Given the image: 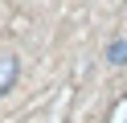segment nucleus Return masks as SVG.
Instances as JSON below:
<instances>
[{
  "mask_svg": "<svg viewBox=\"0 0 127 123\" xmlns=\"http://www.w3.org/2000/svg\"><path fill=\"white\" fill-rule=\"evenodd\" d=\"M107 62H111V66H127V41H123V37H115V41L107 45Z\"/></svg>",
  "mask_w": 127,
  "mask_h": 123,
  "instance_id": "2",
  "label": "nucleus"
},
{
  "mask_svg": "<svg viewBox=\"0 0 127 123\" xmlns=\"http://www.w3.org/2000/svg\"><path fill=\"white\" fill-rule=\"evenodd\" d=\"M17 74H21V62H17L12 53H4V57H0V94H8V90H12Z\"/></svg>",
  "mask_w": 127,
  "mask_h": 123,
  "instance_id": "1",
  "label": "nucleus"
}]
</instances>
